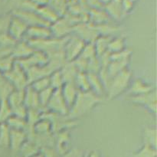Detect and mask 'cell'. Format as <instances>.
<instances>
[{"instance_id": "cell-1", "label": "cell", "mask_w": 157, "mask_h": 157, "mask_svg": "<svg viewBox=\"0 0 157 157\" xmlns=\"http://www.w3.org/2000/svg\"><path fill=\"white\" fill-rule=\"evenodd\" d=\"M102 101V98L97 96L93 92L79 91L75 103L69 109L67 117L71 121H75L91 111Z\"/></svg>"}, {"instance_id": "cell-2", "label": "cell", "mask_w": 157, "mask_h": 157, "mask_svg": "<svg viewBox=\"0 0 157 157\" xmlns=\"http://www.w3.org/2000/svg\"><path fill=\"white\" fill-rule=\"evenodd\" d=\"M133 75L129 68L125 69L111 78L106 90V97L113 100L127 91L133 81Z\"/></svg>"}, {"instance_id": "cell-3", "label": "cell", "mask_w": 157, "mask_h": 157, "mask_svg": "<svg viewBox=\"0 0 157 157\" xmlns=\"http://www.w3.org/2000/svg\"><path fill=\"white\" fill-rule=\"evenodd\" d=\"M68 37L64 38H57L52 37L47 39L29 41L28 42L35 51L43 52L49 56V55L63 52L64 46Z\"/></svg>"}, {"instance_id": "cell-4", "label": "cell", "mask_w": 157, "mask_h": 157, "mask_svg": "<svg viewBox=\"0 0 157 157\" xmlns=\"http://www.w3.org/2000/svg\"><path fill=\"white\" fill-rule=\"evenodd\" d=\"M3 75L15 90H25L29 85L26 72L16 61L13 67Z\"/></svg>"}, {"instance_id": "cell-5", "label": "cell", "mask_w": 157, "mask_h": 157, "mask_svg": "<svg viewBox=\"0 0 157 157\" xmlns=\"http://www.w3.org/2000/svg\"><path fill=\"white\" fill-rule=\"evenodd\" d=\"M85 44L84 41L76 35H71L67 38L63 49L65 61L67 62H73L79 58Z\"/></svg>"}, {"instance_id": "cell-6", "label": "cell", "mask_w": 157, "mask_h": 157, "mask_svg": "<svg viewBox=\"0 0 157 157\" xmlns=\"http://www.w3.org/2000/svg\"><path fill=\"white\" fill-rule=\"evenodd\" d=\"M72 32H74V35L81 38L86 44L94 43L100 35L96 26L90 23H78L73 26Z\"/></svg>"}, {"instance_id": "cell-7", "label": "cell", "mask_w": 157, "mask_h": 157, "mask_svg": "<svg viewBox=\"0 0 157 157\" xmlns=\"http://www.w3.org/2000/svg\"><path fill=\"white\" fill-rule=\"evenodd\" d=\"M130 101L136 105L141 106L147 109L154 117L156 116L157 112V93L156 89L144 94L133 96L130 98Z\"/></svg>"}, {"instance_id": "cell-8", "label": "cell", "mask_w": 157, "mask_h": 157, "mask_svg": "<svg viewBox=\"0 0 157 157\" xmlns=\"http://www.w3.org/2000/svg\"><path fill=\"white\" fill-rule=\"evenodd\" d=\"M46 111L55 113V114L61 115V116H67V115L69 108L63 98L61 89L54 90L52 98L46 107Z\"/></svg>"}, {"instance_id": "cell-9", "label": "cell", "mask_w": 157, "mask_h": 157, "mask_svg": "<svg viewBox=\"0 0 157 157\" xmlns=\"http://www.w3.org/2000/svg\"><path fill=\"white\" fill-rule=\"evenodd\" d=\"M13 16L20 18L21 21H24L29 27L35 25H44L50 26L47 22L44 21L41 17L38 15L36 11L21 10V9H14L11 12Z\"/></svg>"}, {"instance_id": "cell-10", "label": "cell", "mask_w": 157, "mask_h": 157, "mask_svg": "<svg viewBox=\"0 0 157 157\" xmlns=\"http://www.w3.org/2000/svg\"><path fill=\"white\" fill-rule=\"evenodd\" d=\"M48 61V57L47 55L38 51H35L30 56L23 59L17 60L16 62L26 72L32 67L44 65L47 64Z\"/></svg>"}, {"instance_id": "cell-11", "label": "cell", "mask_w": 157, "mask_h": 157, "mask_svg": "<svg viewBox=\"0 0 157 157\" xmlns=\"http://www.w3.org/2000/svg\"><path fill=\"white\" fill-rule=\"evenodd\" d=\"M52 37L57 38H64L72 34L73 25L67 18L60 17L56 21L50 25Z\"/></svg>"}, {"instance_id": "cell-12", "label": "cell", "mask_w": 157, "mask_h": 157, "mask_svg": "<svg viewBox=\"0 0 157 157\" xmlns=\"http://www.w3.org/2000/svg\"><path fill=\"white\" fill-rule=\"evenodd\" d=\"M28 28L29 26L24 21L12 15L7 33L15 41H19L23 40Z\"/></svg>"}, {"instance_id": "cell-13", "label": "cell", "mask_w": 157, "mask_h": 157, "mask_svg": "<svg viewBox=\"0 0 157 157\" xmlns=\"http://www.w3.org/2000/svg\"><path fill=\"white\" fill-rule=\"evenodd\" d=\"M52 37V35L50 26L35 25L28 28L23 40L27 41H37V40L47 39Z\"/></svg>"}, {"instance_id": "cell-14", "label": "cell", "mask_w": 157, "mask_h": 157, "mask_svg": "<svg viewBox=\"0 0 157 157\" xmlns=\"http://www.w3.org/2000/svg\"><path fill=\"white\" fill-rule=\"evenodd\" d=\"M155 89H156V87L153 84H149L147 81L140 78H136L132 81L130 87L127 90V94L130 97L138 96V95L149 93Z\"/></svg>"}, {"instance_id": "cell-15", "label": "cell", "mask_w": 157, "mask_h": 157, "mask_svg": "<svg viewBox=\"0 0 157 157\" xmlns=\"http://www.w3.org/2000/svg\"><path fill=\"white\" fill-rule=\"evenodd\" d=\"M34 52H35L34 48L27 41L21 40V41H17L16 44H15L12 55L15 61H17V60L23 59V58L30 56Z\"/></svg>"}, {"instance_id": "cell-16", "label": "cell", "mask_w": 157, "mask_h": 157, "mask_svg": "<svg viewBox=\"0 0 157 157\" xmlns=\"http://www.w3.org/2000/svg\"><path fill=\"white\" fill-rule=\"evenodd\" d=\"M61 92L66 104L70 109L75 103L79 92L75 83H64L61 87Z\"/></svg>"}, {"instance_id": "cell-17", "label": "cell", "mask_w": 157, "mask_h": 157, "mask_svg": "<svg viewBox=\"0 0 157 157\" xmlns=\"http://www.w3.org/2000/svg\"><path fill=\"white\" fill-rule=\"evenodd\" d=\"M24 104L27 109H36L42 111L38 99V93L35 91L29 85L25 89Z\"/></svg>"}, {"instance_id": "cell-18", "label": "cell", "mask_w": 157, "mask_h": 157, "mask_svg": "<svg viewBox=\"0 0 157 157\" xmlns=\"http://www.w3.org/2000/svg\"><path fill=\"white\" fill-rule=\"evenodd\" d=\"M27 140V135L24 130H10L9 148L15 153H18L20 147Z\"/></svg>"}, {"instance_id": "cell-19", "label": "cell", "mask_w": 157, "mask_h": 157, "mask_svg": "<svg viewBox=\"0 0 157 157\" xmlns=\"http://www.w3.org/2000/svg\"><path fill=\"white\" fill-rule=\"evenodd\" d=\"M87 75L88 77L90 91L100 98H103L104 95L106 96L105 88L98 74L87 73Z\"/></svg>"}, {"instance_id": "cell-20", "label": "cell", "mask_w": 157, "mask_h": 157, "mask_svg": "<svg viewBox=\"0 0 157 157\" xmlns=\"http://www.w3.org/2000/svg\"><path fill=\"white\" fill-rule=\"evenodd\" d=\"M36 12L49 25H51L52 23L56 21L60 18L59 15L48 5L38 6L36 9Z\"/></svg>"}, {"instance_id": "cell-21", "label": "cell", "mask_w": 157, "mask_h": 157, "mask_svg": "<svg viewBox=\"0 0 157 157\" xmlns=\"http://www.w3.org/2000/svg\"><path fill=\"white\" fill-rule=\"evenodd\" d=\"M130 59H111L107 67V73L110 78H113L120 72L128 68Z\"/></svg>"}, {"instance_id": "cell-22", "label": "cell", "mask_w": 157, "mask_h": 157, "mask_svg": "<svg viewBox=\"0 0 157 157\" xmlns=\"http://www.w3.org/2000/svg\"><path fill=\"white\" fill-rule=\"evenodd\" d=\"M64 83H74L79 71L74 62H66L60 69Z\"/></svg>"}, {"instance_id": "cell-23", "label": "cell", "mask_w": 157, "mask_h": 157, "mask_svg": "<svg viewBox=\"0 0 157 157\" xmlns=\"http://www.w3.org/2000/svg\"><path fill=\"white\" fill-rule=\"evenodd\" d=\"M143 142L144 146L156 149L157 146V130L155 127H147L143 131Z\"/></svg>"}, {"instance_id": "cell-24", "label": "cell", "mask_w": 157, "mask_h": 157, "mask_svg": "<svg viewBox=\"0 0 157 157\" xmlns=\"http://www.w3.org/2000/svg\"><path fill=\"white\" fill-rule=\"evenodd\" d=\"M40 151L41 150L36 144L27 140L20 147L18 153L20 157H32L38 154V153H40Z\"/></svg>"}, {"instance_id": "cell-25", "label": "cell", "mask_w": 157, "mask_h": 157, "mask_svg": "<svg viewBox=\"0 0 157 157\" xmlns=\"http://www.w3.org/2000/svg\"><path fill=\"white\" fill-rule=\"evenodd\" d=\"M112 38L113 37L107 36V35H99L97 38L94 42L97 57L101 56L107 52L108 44Z\"/></svg>"}, {"instance_id": "cell-26", "label": "cell", "mask_w": 157, "mask_h": 157, "mask_svg": "<svg viewBox=\"0 0 157 157\" xmlns=\"http://www.w3.org/2000/svg\"><path fill=\"white\" fill-rule=\"evenodd\" d=\"M32 131L38 135L51 134L52 133V124L48 119L41 117V119L32 127Z\"/></svg>"}, {"instance_id": "cell-27", "label": "cell", "mask_w": 157, "mask_h": 157, "mask_svg": "<svg viewBox=\"0 0 157 157\" xmlns=\"http://www.w3.org/2000/svg\"><path fill=\"white\" fill-rule=\"evenodd\" d=\"M75 84L80 92L90 91L88 77L86 72H78L75 80Z\"/></svg>"}, {"instance_id": "cell-28", "label": "cell", "mask_w": 157, "mask_h": 157, "mask_svg": "<svg viewBox=\"0 0 157 157\" xmlns=\"http://www.w3.org/2000/svg\"><path fill=\"white\" fill-rule=\"evenodd\" d=\"M126 49L125 39L123 37H113L108 44L107 52L110 54L117 53Z\"/></svg>"}, {"instance_id": "cell-29", "label": "cell", "mask_w": 157, "mask_h": 157, "mask_svg": "<svg viewBox=\"0 0 157 157\" xmlns=\"http://www.w3.org/2000/svg\"><path fill=\"white\" fill-rule=\"evenodd\" d=\"M6 124L8 126L10 130H25L27 128V123L23 118H20L18 117L12 115L9 120L6 122Z\"/></svg>"}, {"instance_id": "cell-30", "label": "cell", "mask_w": 157, "mask_h": 157, "mask_svg": "<svg viewBox=\"0 0 157 157\" xmlns=\"http://www.w3.org/2000/svg\"><path fill=\"white\" fill-rule=\"evenodd\" d=\"M15 89L13 88L12 84L7 81L4 75L0 72V101L7 99L9 95Z\"/></svg>"}, {"instance_id": "cell-31", "label": "cell", "mask_w": 157, "mask_h": 157, "mask_svg": "<svg viewBox=\"0 0 157 157\" xmlns=\"http://www.w3.org/2000/svg\"><path fill=\"white\" fill-rule=\"evenodd\" d=\"M56 134V143L58 146V150L61 153L66 152L65 147H67L69 142V133L67 130H62V131L55 133Z\"/></svg>"}, {"instance_id": "cell-32", "label": "cell", "mask_w": 157, "mask_h": 157, "mask_svg": "<svg viewBox=\"0 0 157 157\" xmlns=\"http://www.w3.org/2000/svg\"><path fill=\"white\" fill-rule=\"evenodd\" d=\"M10 129L6 124H0V148H9Z\"/></svg>"}, {"instance_id": "cell-33", "label": "cell", "mask_w": 157, "mask_h": 157, "mask_svg": "<svg viewBox=\"0 0 157 157\" xmlns=\"http://www.w3.org/2000/svg\"><path fill=\"white\" fill-rule=\"evenodd\" d=\"M12 111L6 100L0 101V124H6V121L12 116Z\"/></svg>"}, {"instance_id": "cell-34", "label": "cell", "mask_w": 157, "mask_h": 157, "mask_svg": "<svg viewBox=\"0 0 157 157\" xmlns=\"http://www.w3.org/2000/svg\"><path fill=\"white\" fill-rule=\"evenodd\" d=\"M29 86L37 93H39L48 87H51L49 77H44V78L35 80V81H32L31 84H29Z\"/></svg>"}, {"instance_id": "cell-35", "label": "cell", "mask_w": 157, "mask_h": 157, "mask_svg": "<svg viewBox=\"0 0 157 157\" xmlns=\"http://www.w3.org/2000/svg\"><path fill=\"white\" fill-rule=\"evenodd\" d=\"M15 59L12 55L0 57V72L2 74L9 71L13 67Z\"/></svg>"}, {"instance_id": "cell-36", "label": "cell", "mask_w": 157, "mask_h": 157, "mask_svg": "<svg viewBox=\"0 0 157 157\" xmlns=\"http://www.w3.org/2000/svg\"><path fill=\"white\" fill-rule=\"evenodd\" d=\"M54 90H55L52 89V87H48V88L45 89V90L38 93V99H39L40 106H41V108L43 112L46 111V107H47L49 101H50L51 98H52Z\"/></svg>"}, {"instance_id": "cell-37", "label": "cell", "mask_w": 157, "mask_h": 157, "mask_svg": "<svg viewBox=\"0 0 157 157\" xmlns=\"http://www.w3.org/2000/svg\"><path fill=\"white\" fill-rule=\"evenodd\" d=\"M49 81H50V87L54 90L61 89L63 84H64L60 70L53 72L49 76Z\"/></svg>"}, {"instance_id": "cell-38", "label": "cell", "mask_w": 157, "mask_h": 157, "mask_svg": "<svg viewBox=\"0 0 157 157\" xmlns=\"http://www.w3.org/2000/svg\"><path fill=\"white\" fill-rule=\"evenodd\" d=\"M95 57H97V55L94 43H87V44H85L79 58L88 61L89 60L92 59Z\"/></svg>"}, {"instance_id": "cell-39", "label": "cell", "mask_w": 157, "mask_h": 157, "mask_svg": "<svg viewBox=\"0 0 157 157\" xmlns=\"http://www.w3.org/2000/svg\"><path fill=\"white\" fill-rule=\"evenodd\" d=\"M157 151L156 149L144 146L137 152L133 153L132 157H156Z\"/></svg>"}, {"instance_id": "cell-40", "label": "cell", "mask_w": 157, "mask_h": 157, "mask_svg": "<svg viewBox=\"0 0 157 157\" xmlns=\"http://www.w3.org/2000/svg\"><path fill=\"white\" fill-rule=\"evenodd\" d=\"M11 18H12L11 12L0 15V35L7 33L8 28H9Z\"/></svg>"}, {"instance_id": "cell-41", "label": "cell", "mask_w": 157, "mask_h": 157, "mask_svg": "<svg viewBox=\"0 0 157 157\" xmlns=\"http://www.w3.org/2000/svg\"><path fill=\"white\" fill-rule=\"evenodd\" d=\"M87 157H101V155L99 154V153H98V151H95L94 150V151L90 152V153L87 155Z\"/></svg>"}, {"instance_id": "cell-42", "label": "cell", "mask_w": 157, "mask_h": 157, "mask_svg": "<svg viewBox=\"0 0 157 157\" xmlns=\"http://www.w3.org/2000/svg\"><path fill=\"white\" fill-rule=\"evenodd\" d=\"M32 157H44V156H43V155L41 154V152H40V153H38V154L35 155V156H32Z\"/></svg>"}, {"instance_id": "cell-43", "label": "cell", "mask_w": 157, "mask_h": 157, "mask_svg": "<svg viewBox=\"0 0 157 157\" xmlns=\"http://www.w3.org/2000/svg\"><path fill=\"white\" fill-rule=\"evenodd\" d=\"M84 157H87V156H84Z\"/></svg>"}]
</instances>
